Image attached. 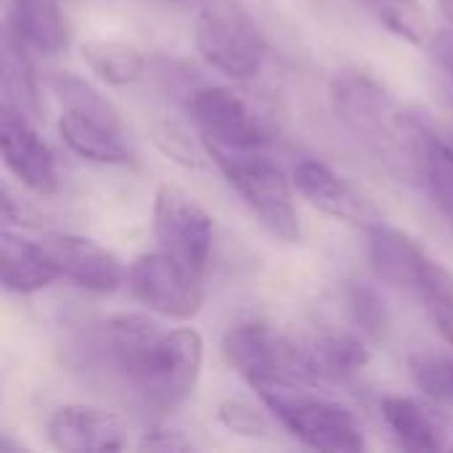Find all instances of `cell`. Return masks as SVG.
<instances>
[{"instance_id":"ffe728a7","label":"cell","mask_w":453,"mask_h":453,"mask_svg":"<svg viewBox=\"0 0 453 453\" xmlns=\"http://www.w3.org/2000/svg\"><path fill=\"white\" fill-rule=\"evenodd\" d=\"M13 29L27 45L42 53H58L66 45L61 0H11Z\"/></svg>"},{"instance_id":"7a4b0ae2","label":"cell","mask_w":453,"mask_h":453,"mask_svg":"<svg viewBox=\"0 0 453 453\" xmlns=\"http://www.w3.org/2000/svg\"><path fill=\"white\" fill-rule=\"evenodd\" d=\"M329 96L340 122L366 146L380 154L406 149L417 157L419 122L403 117L393 96L374 77L358 69H340L329 82Z\"/></svg>"},{"instance_id":"4fadbf2b","label":"cell","mask_w":453,"mask_h":453,"mask_svg":"<svg viewBox=\"0 0 453 453\" xmlns=\"http://www.w3.org/2000/svg\"><path fill=\"white\" fill-rule=\"evenodd\" d=\"M0 149L5 167L35 194L50 196L58 186L56 159L40 133L32 127V117L13 106H0Z\"/></svg>"},{"instance_id":"4dcf8cb0","label":"cell","mask_w":453,"mask_h":453,"mask_svg":"<svg viewBox=\"0 0 453 453\" xmlns=\"http://www.w3.org/2000/svg\"><path fill=\"white\" fill-rule=\"evenodd\" d=\"M438 53H441V61H443V66L449 69V74H451V82H453V32L449 35V37H443V40H441Z\"/></svg>"},{"instance_id":"7402d4cb","label":"cell","mask_w":453,"mask_h":453,"mask_svg":"<svg viewBox=\"0 0 453 453\" xmlns=\"http://www.w3.org/2000/svg\"><path fill=\"white\" fill-rule=\"evenodd\" d=\"M82 58L90 72L106 85H133L146 69L143 53L122 40H90L82 45Z\"/></svg>"},{"instance_id":"d4e9b609","label":"cell","mask_w":453,"mask_h":453,"mask_svg":"<svg viewBox=\"0 0 453 453\" xmlns=\"http://www.w3.org/2000/svg\"><path fill=\"white\" fill-rule=\"evenodd\" d=\"M345 308L350 313V321L361 329L369 340H382L390 326V313L382 300V295L374 287L353 284L345 292Z\"/></svg>"},{"instance_id":"603a6c76","label":"cell","mask_w":453,"mask_h":453,"mask_svg":"<svg viewBox=\"0 0 453 453\" xmlns=\"http://www.w3.org/2000/svg\"><path fill=\"white\" fill-rule=\"evenodd\" d=\"M417 157H419L417 165L427 180L433 199L453 220V149L419 122Z\"/></svg>"},{"instance_id":"cb8c5ba5","label":"cell","mask_w":453,"mask_h":453,"mask_svg":"<svg viewBox=\"0 0 453 453\" xmlns=\"http://www.w3.org/2000/svg\"><path fill=\"white\" fill-rule=\"evenodd\" d=\"M385 29H390L395 37L422 45L427 40V13L419 0H358Z\"/></svg>"},{"instance_id":"30bf717a","label":"cell","mask_w":453,"mask_h":453,"mask_svg":"<svg viewBox=\"0 0 453 453\" xmlns=\"http://www.w3.org/2000/svg\"><path fill=\"white\" fill-rule=\"evenodd\" d=\"M369 234V260L374 273L398 289L419 292L425 300L433 295L453 289V276L441 268L414 239L388 228L385 223L374 226Z\"/></svg>"},{"instance_id":"f546056e","label":"cell","mask_w":453,"mask_h":453,"mask_svg":"<svg viewBox=\"0 0 453 453\" xmlns=\"http://www.w3.org/2000/svg\"><path fill=\"white\" fill-rule=\"evenodd\" d=\"M143 451H191V441L183 438V433L175 430H151L143 441H141Z\"/></svg>"},{"instance_id":"d6986e66","label":"cell","mask_w":453,"mask_h":453,"mask_svg":"<svg viewBox=\"0 0 453 453\" xmlns=\"http://www.w3.org/2000/svg\"><path fill=\"white\" fill-rule=\"evenodd\" d=\"M24 37L16 29H5L0 40V85L3 104L19 109L27 117L40 114V93L32 72V61L24 50Z\"/></svg>"},{"instance_id":"9a60e30c","label":"cell","mask_w":453,"mask_h":453,"mask_svg":"<svg viewBox=\"0 0 453 453\" xmlns=\"http://www.w3.org/2000/svg\"><path fill=\"white\" fill-rule=\"evenodd\" d=\"M48 438L64 453H101L127 449L125 422L96 406H61L48 419Z\"/></svg>"},{"instance_id":"ac0fdd59","label":"cell","mask_w":453,"mask_h":453,"mask_svg":"<svg viewBox=\"0 0 453 453\" xmlns=\"http://www.w3.org/2000/svg\"><path fill=\"white\" fill-rule=\"evenodd\" d=\"M382 417L398 443L409 451H443L451 449L449 430L441 417L425 403L403 395H388L382 401Z\"/></svg>"},{"instance_id":"f1b7e54d","label":"cell","mask_w":453,"mask_h":453,"mask_svg":"<svg viewBox=\"0 0 453 453\" xmlns=\"http://www.w3.org/2000/svg\"><path fill=\"white\" fill-rule=\"evenodd\" d=\"M427 305H430V313H433V321H435L438 332L446 337V342L453 345V289L433 295L427 300Z\"/></svg>"},{"instance_id":"2e32d148","label":"cell","mask_w":453,"mask_h":453,"mask_svg":"<svg viewBox=\"0 0 453 453\" xmlns=\"http://www.w3.org/2000/svg\"><path fill=\"white\" fill-rule=\"evenodd\" d=\"M45 247L56 257L61 276L88 292L109 295L119 289V284L127 279L122 260L90 239L69 236V234H50L45 239Z\"/></svg>"},{"instance_id":"9c48e42d","label":"cell","mask_w":453,"mask_h":453,"mask_svg":"<svg viewBox=\"0 0 453 453\" xmlns=\"http://www.w3.org/2000/svg\"><path fill=\"white\" fill-rule=\"evenodd\" d=\"M127 284L138 303L175 321L194 319L204 305L202 276L191 273L162 250L141 255L127 271Z\"/></svg>"},{"instance_id":"52a82bcc","label":"cell","mask_w":453,"mask_h":453,"mask_svg":"<svg viewBox=\"0 0 453 453\" xmlns=\"http://www.w3.org/2000/svg\"><path fill=\"white\" fill-rule=\"evenodd\" d=\"M194 42L212 69L234 80L255 77L268 56L263 32L250 13L231 0H210L199 11Z\"/></svg>"},{"instance_id":"8fae6325","label":"cell","mask_w":453,"mask_h":453,"mask_svg":"<svg viewBox=\"0 0 453 453\" xmlns=\"http://www.w3.org/2000/svg\"><path fill=\"white\" fill-rule=\"evenodd\" d=\"M154 239L165 255L204 276L212 252V220L183 191L162 188L154 202Z\"/></svg>"},{"instance_id":"ba28073f","label":"cell","mask_w":453,"mask_h":453,"mask_svg":"<svg viewBox=\"0 0 453 453\" xmlns=\"http://www.w3.org/2000/svg\"><path fill=\"white\" fill-rule=\"evenodd\" d=\"M162 332L154 321L133 313H119L88 324L77 340V356L90 372L109 374L119 382H130L141 358Z\"/></svg>"},{"instance_id":"4316f807","label":"cell","mask_w":453,"mask_h":453,"mask_svg":"<svg viewBox=\"0 0 453 453\" xmlns=\"http://www.w3.org/2000/svg\"><path fill=\"white\" fill-rule=\"evenodd\" d=\"M154 141H157V146H159L170 159H175V162H180V165H186V167H199L202 157H199L194 141H191L180 127H175V125H170V122H162V125L154 127Z\"/></svg>"},{"instance_id":"277c9868","label":"cell","mask_w":453,"mask_h":453,"mask_svg":"<svg viewBox=\"0 0 453 453\" xmlns=\"http://www.w3.org/2000/svg\"><path fill=\"white\" fill-rule=\"evenodd\" d=\"M204 361V342L194 329L159 334L141 358L127 388L151 414L178 411L194 393Z\"/></svg>"},{"instance_id":"e0dca14e","label":"cell","mask_w":453,"mask_h":453,"mask_svg":"<svg viewBox=\"0 0 453 453\" xmlns=\"http://www.w3.org/2000/svg\"><path fill=\"white\" fill-rule=\"evenodd\" d=\"M0 276H3L5 292L35 295L50 287L61 276V271H58L56 257L45 247V242L35 244L5 228L0 236Z\"/></svg>"},{"instance_id":"6da1fadb","label":"cell","mask_w":453,"mask_h":453,"mask_svg":"<svg viewBox=\"0 0 453 453\" xmlns=\"http://www.w3.org/2000/svg\"><path fill=\"white\" fill-rule=\"evenodd\" d=\"M61 104L58 133L64 143L82 159L101 165H125L133 157L127 130L119 111L82 77L58 72L50 80Z\"/></svg>"},{"instance_id":"1f68e13d","label":"cell","mask_w":453,"mask_h":453,"mask_svg":"<svg viewBox=\"0 0 453 453\" xmlns=\"http://www.w3.org/2000/svg\"><path fill=\"white\" fill-rule=\"evenodd\" d=\"M438 5H441V13L449 21V27H451L453 32V0H438Z\"/></svg>"},{"instance_id":"44dd1931","label":"cell","mask_w":453,"mask_h":453,"mask_svg":"<svg viewBox=\"0 0 453 453\" xmlns=\"http://www.w3.org/2000/svg\"><path fill=\"white\" fill-rule=\"evenodd\" d=\"M308 358L321 382H337L366 369L372 356L361 337L348 332H332L311 342Z\"/></svg>"},{"instance_id":"d6a6232c","label":"cell","mask_w":453,"mask_h":453,"mask_svg":"<svg viewBox=\"0 0 453 453\" xmlns=\"http://www.w3.org/2000/svg\"><path fill=\"white\" fill-rule=\"evenodd\" d=\"M178 3H194V0H178Z\"/></svg>"},{"instance_id":"484cf974","label":"cell","mask_w":453,"mask_h":453,"mask_svg":"<svg viewBox=\"0 0 453 453\" xmlns=\"http://www.w3.org/2000/svg\"><path fill=\"white\" fill-rule=\"evenodd\" d=\"M417 388L438 403L453 406V361L433 353H417L409 358Z\"/></svg>"},{"instance_id":"8992f818","label":"cell","mask_w":453,"mask_h":453,"mask_svg":"<svg viewBox=\"0 0 453 453\" xmlns=\"http://www.w3.org/2000/svg\"><path fill=\"white\" fill-rule=\"evenodd\" d=\"M223 356L252 388L321 385L311 366L308 348H300L268 324H242L228 329L223 337Z\"/></svg>"},{"instance_id":"3957f363","label":"cell","mask_w":453,"mask_h":453,"mask_svg":"<svg viewBox=\"0 0 453 453\" xmlns=\"http://www.w3.org/2000/svg\"><path fill=\"white\" fill-rule=\"evenodd\" d=\"M204 154L218 165V170L226 175V180L234 186V191L273 239L287 244L300 242L303 231L292 202L289 178L273 159H268L257 149L234 151L204 146Z\"/></svg>"},{"instance_id":"83f0119b","label":"cell","mask_w":453,"mask_h":453,"mask_svg":"<svg viewBox=\"0 0 453 453\" xmlns=\"http://www.w3.org/2000/svg\"><path fill=\"white\" fill-rule=\"evenodd\" d=\"M218 419H220V425H226L231 433H239V435H265L268 433L265 417L260 411H255L252 406H247L244 401L220 403Z\"/></svg>"},{"instance_id":"7c38bea8","label":"cell","mask_w":453,"mask_h":453,"mask_svg":"<svg viewBox=\"0 0 453 453\" xmlns=\"http://www.w3.org/2000/svg\"><path fill=\"white\" fill-rule=\"evenodd\" d=\"M188 109L204 146L242 151L268 141L263 119L231 88H202L191 96Z\"/></svg>"},{"instance_id":"5bb4252c","label":"cell","mask_w":453,"mask_h":453,"mask_svg":"<svg viewBox=\"0 0 453 453\" xmlns=\"http://www.w3.org/2000/svg\"><path fill=\"white\" fill-rule=\"evenodd\" d=\"M292 180H295L300 196L308 199V204H313L316 210H321L342 223H350L364 231H372L374 226L382 223L380 210L319 159H300L295 165Z\"/></svg>"},{"instance_id":"5b68a950","label":"cell","mask_w":453,"mask_h":453,"mask_svg":"<svg viewBox=\"0 0 453 453\" xmlns=\"http://www.w3.org/2000/svg\"><path fill=\"white\" fill-rule=\"evenodd\" d=\"M265 409L305 446L316 451H364V427L345 406L313 395L311 388L297 385H263L255 388Z\"/></svg>"}]
</instances>
